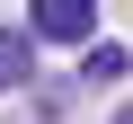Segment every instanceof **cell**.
Returning <instances> with one entry per match:
<instances>
[{
	"label": "cell",
	"instance_id": "2",
	"mask_svg": "<svg viewBox=\"0 0 133 124\" xmlns=\"http://www.w3.org/2000/svg\"><path fill=\"white\" fill-rule=\"evenodd\" d=\"M36 71V27H0V89H18Z\"/></svg>",
	"mask_w": 133,
	"mask_h": 124
},
{
	"label": "cell",
	"instance_id": "3",
	"mask_svg": "<svg viewBox=\"0 0 133 124\" xmlns=\"http://www.w3.org/2000/svg\"><path fill=\"white\" fill-rule=\"evenodd\" d=\"M80 71H89V80H124V71H133V53H124V44H89Z\"/></svg>",
	"mask_w": 133,
	"mask_h": 124
},
{
	"label": "cell",
	"instance_id": "1",
	"mask_svg": "<svg viewBox=\"0 0 133 124\" xmlns=\"http://www.w3.org/2000/svg\"><path fill=\"white\" fill-rule=\"evenodd\" d=\"M27 27H36L44 44H89V27H98V0H36V9H27Z\"/></svg>",
	"mask_w": 133,
	"mask_h": 124
}]
</instances>
